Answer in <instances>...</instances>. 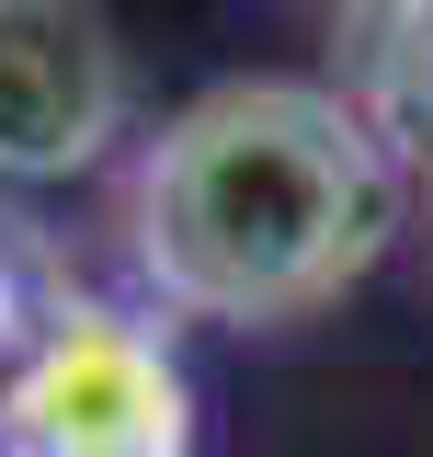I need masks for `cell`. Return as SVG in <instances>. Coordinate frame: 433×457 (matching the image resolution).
<instances>
[{
  "label": "cell",
  "instance_id": "3",
  "mask_svg": "<svg viewBox=\"0 0 433 457\" xmlns=\"http://www.w3.org/2000/svg\"><path fill=\"white\" fill-rule=\"evenodd\" d=\"M126 137V35L103 0H0V183L92 171Z\"/></svg>",
  "mask_w": 433,
  "mask_h": 457
},
{
  "label": "cell",
  "instance_id": "4",
  "mask_svg": "<svg viewBox=\"0 0 433 457\" xmlns=\"http://www.w3.org/2000/svg\"><path fill=\"white\" fill-rule=\"evenodd\" d=\"M422 57H433V0H422Z\"/></svg>",
  "mask_w": 433,
  "mask_h": 457
},
{
  "label": "cell",
  "instance_id": "1",
  "mask_svg": "<svg viewBox=\"0 0 433 457\" xmlns=\"http://www.w3.org/2000/svg\"><path fill=\"white\" fill-rule=\"evenodd\" d=\"M126 240L160 309L285 332L377 275V252L399 240V161L377 114L331 80H216L137 149Z\"/></svg>",
  "mask_w": 433,
  "mask_h": 457
},
{
  "label": "cell",
  "instance_id": "2",
  "mask_svg": "<svg viewBox=\"0 0 433 457\" xmlns=\"http://www.w3.org/2000/svg\"><path fill=\"white\" fill-rule=\"evenodd\" d=\"M0 457H194L183 366L126 320H69L0 400Z\"/></svg>",
  "mask_w": 433,
  "mask_h": 457
}]
</instances>
